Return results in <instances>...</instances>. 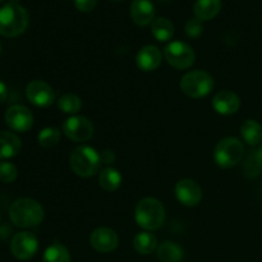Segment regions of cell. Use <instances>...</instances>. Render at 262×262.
I'll list each match as a JSON object with an SVG mask.
<instances>
[{"label":"cell","instance_id":"obj_1","mask_svg":"<svg viewBox=\"0 0 262 262\" xmlns=\"http://www.w3.org/2000/svg\"><path fill=\"white\" fill-rule=\"evenodd\" d=\"M9 217L15 227L32 228L42 223L43 209L36 200L18 199L10 206Z\"/></svg>","mask_w":262,"mask_h":262},{"label":"cell","instance_id":"obj_2","mask_svg":"<svg viewBox=\"0 0 262 262\" xmlns=\"http://www.w3.org/2000/svg\"><path fill=\"white\" fill-rule=\"evenodd\" d=\"M30 15L19 4L8 3L0 8V35L4 37H17L28 27Z\"/></svg>","mask_w":262,"mask_h":262},{"label":"cell","instance_id":"obj_3","mask_svg":"<svg viewBox=\"0 0 262 262\" xmlns=\"http://www.w3.org/2000/svg\"><path fill=\"white\" fill-rule=\"evenodd\" d=\"M136 223L146 230H156L165 222V209L159 200L152 197L142 199L135 210Z\"/></svg>","mask_w":262,"mask_h":262},{"label":"cell","instance_id":"obj_4","mask_svg":"<svg viewBox=\"0 0 262 262\" xmlns=\"http://www.w3.org/2000/svg\"><path fill=\"white\" fill-rule=\"evenodd\" d=\"M100 154L90 146H78L69 156V166L76 176L89 178L95 176L101 166Z\"/></svg>","mask_w":262,"mask_h":262},{"label":"cell","instance_id":"obj_5","mask_svg":"<svg viewBox=\"0 0 262 262\" xmlns=\"http://www.w3.org/2000/svg\"><path fill=\"white\" fill-rule=\"evenodd\" d=\"M214 78L205 71H192L181 79V90L184 95L193 99L205 97L214 89Z\"/></svg>","mask_w":262,"mask_h":262},{"label":"cell","instance_id":"obj_6","mask_svg":"<svg viewBox=\"0 0 262 262\" xmlns=\"http://www.w3.org/2000/svg\"><path fill=\"white\" fill-rule=\"evenodd\" d=\"M245 155L242 142L234 137H225L217 142L214 150V160L220 168L229 169L237 165Z\"/></svg>","mask_w":262,"mask_h":262},{"label":"cell","instance_id":"obj_7","mask_svg":"<svg viewBox=\"0 0 262 262\" xmlns=\"http://www.w3.org/2000/svg\"><path fill=\"white\" fill-rule=\"evenodd\" d=\"M165 60L176 69H187L193 66L196 54L191 45L183 41H173L164 49Z\"/></svg>","mask_w":262,"mask_h":262},{"label":"cell","instance_id":"obj_8","mask_svg":"<svg viewBox=\"0 0 262 262\" xmlns=\"http://www.w3.org/2000/svg\"><path fill=\"white\" fill-rule=\"evenodd\" d=\"M63 133L74 142H84L94 135V125L86 117L73 115L63 123Z\"/></svg>","mask_w":262,"mask_h":262},{"label":"cell","instance_id":"obj_9","mask_svg":"<svg viewBox=\"0 0 262 262\" xmlns=\"http://www.w3.org/2000/svg\"><path fill=\"white\" fill-rule=\"evenodd\" d=\"M38 250V241L35 234L30 232H20L13 237L10 242V252L20 261L30 260Z\"/></svg>","mask_w":262,"mask_h":262},{"label":"cell","instance_id":"obj_10","mask_svg":"<svg viewBox=\"0 0 262 262\" xmlns=\"http://www.w3.org/2000/svg\"><path fill=\"white\" fill-rule=\"evenodd\" d=\"M26 96L31 104L38 107H48L55 101V92L53 87L40 79H35L28 83L26 87Z\"/></svg>","mask_w":262,"mask_h":262},{"label":"cell","instance_id":"obj_11","mask_svg":"<svg viewBox=\"0 0 262 262\" xmlns=\"http://www.w3.org/2000/svg\"><path fill=\"white\" fill-rule=\"evenodd\" d=\"M5 123L14 132H27L33 125V115L23 105H13L5 113Z\"/></svg>","mask_w":262,"mask_h":262},{"label":"cell","instance_id":"obj_12","mask_svg":"<svg viewBox=\"0 0 262 262\" xmlns=\"http://www.w3.org/2000/svg\"><path fill=\"white\" fill-rule=\"evenodd\" d=\"M177 200L182 205L188 207L197 206L202 200V189L196 181L192 179H182L176 184L174 188Z\"/></svg>","mask_w":262,"mask_h":262},{"label":"cell","instance_id":"obj_13","mask_svg":"<svg viewBox=\"0 0 262 262\" xmlns=\"http://www.w3.org/2000/svg\"><path fill=\"white\" fill-rule=\"evenodd\" d=\"M90 245L92 248L101 253L113 252L119 245V238L118 234L110 228H97L90 235Z\"/></svg>","mask_w":262,"mask_h":262},{"label":"cell","instance_id":"obj_14","mask_svg":"<svg viewBox=\"0 0 262 262\" xmlns=\"http://www.w3.org/2000/svg\"><path fill=\"white\" fill-rule=\"evenodd\" d=\"M130 18L140 27L151 25L155 20V7L151 0H133L130 4Z\"/></svg>","mask_w":262,"mask_h":262},{"label":"cell","instance_id":"obj_15","mask_svg":"<svg viewBox=\"0 0 262 262\" xmlns=\"http://www.w3.org/2000/svg\"><path fill=\"white\" fill-rule=\"evenodd\" d=\"M161 60H163V54H161L160 49L154 45L143 46L136 56L137 67L143 72H152L158 69L160 67Z\"/></svg>","mask_w":262,"mask_h":262},{"label":"cell","instance_id":"obj_16","mask_svg":"<svg viewBox=\"0 0 262 262\" xmlns=\"http://www.w3.org/2000/svg\"><path fill=\"white\" fill-rule=\"evenodd\" d=\"M241 106V100L237 94L232 91L217 92L212 100V107L220 115H232L238 112Z\"/></svg>","mask_w":262,"mask_h":262},{"label":"cell","instance_id":"obj_17","mask_svg":"<svg viewBox=\"0 0 262 262\" xmlns=\"http://www.w3.org/2000/svg\"><path fill=\"white\" fill-rule=\"evenodd\" d=\"M22 147L19 137L12 132H0V160L14 158Z\"/></svg>","mask_w":262,"mask_h":262},{"label":"cell","instance_id":"obj_18","mask_svg":"<svg viewBox=\"0 0 262 262\" xmlns=\"http://www.w3.org/2000/svg\"><path fill=\"white\" fill-rule=\"evenodd\" d=\"M222 9V0H196L193 13L200 20H210L216 17Z\"/></svg>","mask_w":262,"mask_h":262},{"label":"cell","instance_id":"obj_19","mask_svg":"<svg viewBox=\"0 0 262 262\" xmlns=\"http://www.w3.org/2000/svg\"><path fill=\"white\" fill-rule=\"evenodd\" d=\"M241 135L250 146H257L262 142V125L257 120L248 119L241 127Z\"/></svg>","mask_w":262,"mask_h":262},{"label":"cell","instance_id":"obj_20","mask_svg":"<svg viewBox=\"0 0 262 262\" xmlns=\"http://www.w3.org/2000/svg\"><path fill=\"white\" fill-rule=\"evenodd\" d=\"M156 255L160 262H181L183 260V250L174 242H163L156 248Z\"/></svg>","mask_w":262,"mask_h":262},{"label":"cell","instance_id":"obj_21","mask_svg":"<svg viewBox=\"0 0 262 262\" xmlns=\"http://www.w3.org/2000/svg\"><path fill=\"white\" fill-rule=\"evenodd\" d=\"M122 174L117 170V169L112 168H105L100 171L99 174V184L102 189L107 192H114L122 184Z\"/></svg>","mask_w":262,"mask_h":262},{"label":"cell","instance_id":"obj_22","mask_svg":"<svg viewBox=\"0 0 262 262\" xmlns=\"http://www.w3.org/2000/svg\"><path fill=\"white\" fill-rule=\"evenodd\" d=\"M151 33L160 42L169 41L174 36V25L168 18L160 17L155 19L151 26Z\"/></svg>","mask_w":262,"mask_h":262},{"label":"cell","instance_id":"obj_23","mask_svg":"<svg viewBox=\"0 0 262 262\" xmlns=\"http://www.w3.org/2000/svg\"><path fill=\"white\" fill-rule=\"evenodd\" d=\"M133 247L140 255H150L158 248V239L150 232H141L133 239Z\"/></svg>","mask_w":262,"mask_h":262},{"label":"cell","instance_id":"obj_24","mask_svg":"<svg viewBox=\"0 0 262 262\" xmlns=\"http://www.w3.org/2000/svg\"><path fill=\"white\" fill-rule=\"evenodd\" d=\"M243 171L247 178H256L262 171V152L258 148L251 151L243 164Z\"/></svg>","mask_w":262,"mask_h":262},{"label":"cell","instance_id":"obj_25","mask_svg":"<svg viewBox=\"0 0 262 262\" xmlns=\"http://www.w3.org/2000/svg\"><path fill=\"white\" fill-rule=\"evenodd\" d=\"M42 262H71V253L63 245L54 243L43 252Z\"/></svg>","mask_w":262,"mask_h":262},{"label":"cell","instance_id":"obj_26","mask_svg":"<svg viewBox=\"0 0 262 262\" xmlns=\"http://www.w3.org/2000/svg\"><path fill=\"white\" fill-rule=\"evenodd\" d=\"M58 107L66 114H76L82 107V100L74 94H64L58 100Z\"/></svg>","mask_w":262,"mask_h":262},{"label":"cell","instance_id":"obj_27","mask_svg":"<svg viewBox=\"0 0 262 262\" xmlns=\"http://www.w3.org/2000/svg\"><path fill=\"white\" fill-rule=\"evenodd\" d=\"M37 141L41 147L51 148L60 141V130L55 127H46L38 133Z\"/></svg>","mask_w":262,"mask_h":262},{"label":"cell","instance_id":"obj_28","mask_svg":"<svg viewBox=\"0 0 262 262\" xmlns=\"http://www.w3.org/2000/svg\"><path fill=\"white\" fill-rule=\"evenodd\" d=\"M18 169L17 166L9 161H2L0 163V182L3 183H12L17 179Z\"/></svg>","mask_w":262,"mask_h":262},{"label":"cell","instance_id":"obj_29","mask_svg":"<svg viewBox=\"0 0 262 262\" xmlns=\"http://www.w3.org/2000/svg\"><path fill=\"white\" fill-rule=\"evenodd\" d=\"M187 36L191 38L199 37L200 35L204 31V25H202V20H200L199 18H192V19L187 20L186 27H184Z\"/></svg>","mask_w":262,"mask_h":262},{"label":"cell","instance_id":"obj_30","mask_svg":"<svg viewBox=\"0 0 262 262\" xmlns=\"http://www.w3.org/2000/svg\"><path fill=\"white\" fill-rule=\"evenodd\" d=\"M97 4V0H74V5L79 12H91Z\"/></svg>","mask_w":262,"mask_h":262},{"label":"cell","instance_id":"obj_31","mask_svg":"<svg viewBox=\"0 0 262 262\" xmlns=\"http://www.w3.org/2000/svg\"><path fill=\"white\" fill-rule=\"evenodd\" d=\"M100 158H101L102 164H105V165H110V164L114 163L117 156H115L114 151L110 150V148H106V150H104L101 154H100Z\"/></svg>","mask_w":262,"mask_h":262},{"label":"cell","instance_id":"obj_32","mask_svg":"<svg viewBox=\"0 0 262 262\" xmlns=\"http://www.w3.org/2000/svg\"><path fill=\"white\" fill-rule=\"evenodd\" d=\"M8 97V89H7V84L4 83L3 81H0V104L7 100Z\"/></svg>","mask_w":262,"mask_h":262},{"label":"cell","instance_id":"obj_33","mask_svg":"<svg viewBox=\"0 0 262 262\" xmlns=\"http://www.w3.org/2000/svg\"><path fill=\"white\" fill-rule=\"evenodd\" d=\"M9 3H12V4H18V3H19V0H9Z\"/></svg>","mask_w":262,"mask_h":262},{"label":"cell","instance_id":"obj_34","mask_svg":"<svg viewBox=\"0 0 262 262\" xmlns=\"http://www.w3.org/2000/svg\"><path fill=\"white\" fill-rule=\"evenodd\" d=\"M257 148H258V150H260V151H261V152H262V142L260 143V146H258V147H257Z\"/></svg>","mask_w":262,"mask_h":262},{"label":"cell","instance_id":"obj_35","mask_svg":"<svg viewBox=\"0 0 262 262\" xmlns=\"http://www.w3.org/2000/svg\"><path fill=\"white\" fill-rule=\"evenodd\" d=\"M110 2H122V0H110Z\"/></svg>","mask_w":262,"mask_h":262},{"label":"cell","instance_id":"obj_36","mask_svg":"<svg viewBox=\"0 0 262 262\" xmlns=\"http://www.w3.org/2000/svg\"><path fill=\"white\" fill-rule=\"evenodd\" d=\"M160 2H168V0H160Z\"/></svg>","mask_w":262,"mask_h":262},{"label":"cell","instance_id":"obj_37","mask_svg":"<svg viewBox=\"0 0 262 262\" xmlns=\"http://www.w3.org/2000/svg\"><path fill=\"white\" fill-rule=\"evenodd\" d=\"M0 51H2V45H0Z\"/></svg>","mask_w":262,"mask_h":262},{"label":"cell","instance_id":"obj_38","mask_svg":"<svg viewBox=\"0 0 262 262\" xmlns=\"http://www.w3.org/2000/svg\"><path fill=\"white\" fill-rule=\"evenodd\" d=\"M0 2H3V0H0Z\"/></svg>","mask_w":262,"mask_h":262}]
</instances>
